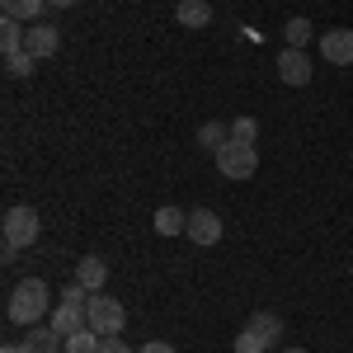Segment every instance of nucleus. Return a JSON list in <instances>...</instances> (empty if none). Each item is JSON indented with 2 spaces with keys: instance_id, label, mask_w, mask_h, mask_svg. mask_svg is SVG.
<instances>
[{
  "instance_id": "f257e3e1",
  "label": "nucleus",
  "mask_w": 353,
  "mask_h": 353,
  "mask_svg": "<svg viewBox=\"0 0 353 353\" xmlns=\"http://www.w3.org/2000/svg\"><path fill=\"white\" fill-rule=\"evenodd\" d=\"M48 301H52L48 283H43V278H24V283H14L5 316H10L14 325H38V321L48 316Z\"/></svg>"
},
{
  "instance_id": "f03ea898",
  "label": "nucleus",
  "mask_w": 353,
  "mask_h": 353,
  "mask_svg": "<svg viewBox=\"0 0 353 353\" xmlns=\"http://www.w3.org/2000/svg\"><path fill=\"white\" fill-rule=\"evenodd\" d=\"M278 334H283V321L273 311H254L236 334V353H269V344H278Z\"/></svg>"
},
{
  "instance_id": "7ed1b4c3",
  "label": "nucleus",
  "mask_w": 353,
  "mask_h": 353,
  "mask_svg": "<svg viewBox=\"0 0 353 353\" xmlns=\"http://www.w3.org/2000/svg\"><path fill=\"white\" fill-rule=\"evenodd\" d=\"M0 226H5V259H14L19 250H28V245L38 241V231H43V221H38L33 208H10Z\"/></svg>"
},
{
  "instance_id": "20e7f679",
  "label": "nucleus",
  "mask_w": 353,
  "mask_h": 353,
  "mask_svg": "<svg viewBox=\"0 0 353 353\" xmlns=\"http://www.w3.org/2000/svg\"><path fill=\"white\" fill-rule=\"evenodd\" d=\"M217 170L226 179H254V170H259V151H254V141H226L217 151Z\"/></svg>"
},
{
  "instance_id": "39448f33",
  "label": "nucleus",
  "mask_w": 353,
  "mask_h": 353,
  "mask_svg": "<svg viewBox=\"0 0 353 353\" xmlns=\"http://www.w3.org/2000/svg\"><path fill=\"white\" fill-rule=\"evenodd\" d=\"M85 316H90V330H99L104 339H109V334H123V325H128L123 301L109 297V292H94V297H90V306H85Z\"/></svg>"
},
{
  "instance_id": "423d86ee",
  "label": "nucleus",
  "mask_w": 353,
  "mask_h": 353,
  "mask_svg": "<svg viewBox=\"0 0 353 353\" xmlns=\"http://www.w3.org/2000/svg\"><path fill=\"white\" fill-rule=\"evenodd\" d=\"M321 57L330 66H353V28H325L321 33Z\"/></svg>"
},
{
  "instance_id": "0eeeda50",
  "label": "nucleus",
  "mask_w": 353,
  "mask_h": 353,
  "mask_svg": "<svg viewBox=\"0 0 353 353\" xmlns=\"http://www.w3.org/2000/svg\"><path fill=\"white\" fill-rule=\"evenodd\" d=\"M189 241L193 245H217L221 241V217L212 208H193L189 212Z\"/></svg>"
},
{
  "instance_id": "6e6552de",
  "label": "nucleus",
  "mask_w": 353,
  "mask_h": 353,
  "mask_svg": "<svg viewBox=\"0 0 353 353\" xmlns=\"http://www.w3.org/2000/svg\"><path fill=\"white\" fill-rule=\"evenodd\" d=\"M278 76H283V85H306L311 81V61H306V52H301V48H288V52L278 57Z\"/></svg>"
},
{
  "instance_id": "1a4fd4ad",
  "label": "nucleus",
  "mask_w": 353,
  "mask_h": 353,
  "mask_svg": "<svg viewBox=\"0 0 353 353\" xmlns=\"http://www.w3.org/2000/svg\"><path fill=\"white\" fill-rule=\"evenodd\" d=\"M76 283L90 288V292H104V283H109V264H104L99 254H85L81 264H76Z\"/></svg>"
},
{
  "instance_id": "9d476101",
  "label": "nucleus",
  "mask_w": 353,
  "mask_h": 353,
  "mask_svg": "<svg viewBox=\"0 0 353 353\" xmlns=\"http://www.w3.org/2000/svg\"><path fill=\"white\" fill-rule=\"evenodd\" d=\"M24 48L38 57V61H43V57H52L57 48H61V33H57V24H33V28H28V43H24Z\"/></svg>"
},
{
  "instance_id": "9b49d317",
  "label": "nucleus",
  "mask_w": 353,
  "mask_h": 353,
  "mask_svg": "<svg viewBox=\"0 0 353 353\" xmlns=\"http://www.w3.org/2000/svg\"><path fill=\"white\" fill-rule=\"evenodd\" d=\"M174 19H179V28H208L212 24V5L208 0H179Z\"/></svg>"
},
{
  "instance_id": "f8f14e48",
  "label": "nucleus",
  "mask_w": 353,
  "mask_h": 353,
  "mask_svg": "<svg viewBox=\"0 0 353 353\" xmlns=\"http://www.w3.org/2000/svg\"><path fill=\"white\" fill-rule=\"evenodd\" d=\"M61 344H66V339H61L52 325H28V334H24V353H57Z\"/></svg>"
},
{
  "instance_id": "ddd939ff",
  "label": "nucleus",
  "mask_w": 353,
  "mask_h": 353,
  "mask_svg": "<svg viewBox=\"0 0 353 353\" xmlns=\"http://www.w3.org/2000/svg\"><path fill=\"white\" fill-rule=\"evenodd\" d=\"M226 141H231V128H226V123H203V128H198V146L212 151V156H217Z\"/></svg>"
},
{
  "instance_id": "4468645a",
  "label": "nucleus",
  "mask_w": 353,
  "mask_h": 353,
  "mask_svg": "<svg viewBox=\"0 0 353 353\" xmlns=\"http://www.w3.org/2000/svg\"><path fill=\"white\" fill-rule=\"evenodd\" d=\"M156 231H161V236L189 231V212H179V208H156Z\"/></svg>"
},
{
  "instance_id": "2eb2a0df",
  "label": "nucleus",
  "mask_w": 353,
  "mask_h": 353,
  "mask_svg": "<svg viewBox=\"0 0 353 353\" xmlns=\"http://www.w3.org/2000/svg\"><path fill=\"white\" fill-rule=\"evenodd\" d=\"M24 43H28V28H19V19H5L0 24V48H5V57L24 52Z\"/></svg>"
},
{
  "instance_id": "dca6fc26",
  "label": "nucleus",
  "mask_w": 353,
  "mask_h": 353,
  "mask_svg": "<svg viewBox=\"0 0 353 353\" xmlns=\"http://www.w3.org/2000/svg\"><path fill=\"white\" fill-rule=\"evenodd\" d=\"M43 5H48V0H0L5 19H19V24H24V19H38V14H43Z\"/></svg>"
},
{
  "instance_id": "f3484780",
  "label": "nucleus",
  "mask_w": 353,
  "mask_h": 353,
  "mask_svg": "<svg viewBox=\"0 0 353 353\" xmlns=\"http://www.w3.org/2000/svg\"><path fill=\"white\" fill-rule=\"evenodd\" d=\"M99 344H104V334L99 330H76V334H66V353H99Z\"/></svg>"
},
{
  "instance_id": "a211bd4d",
  "label": "nucleus",
  "mask_w": 353,
  "mask_h": 353,
  "mask_svg": "<svg viewBox=\"0 0 353 353\" xmlns=\"http://www.w3.org/2000/svg\"><path fill=\"white\" fill-rule=\"evenodd\" d=\"M311 33H316V28H311V19H288V28H283V38H288V48H306V43H311Z\"/></svg>"
},
{
  "instance_id": "6ab92c4d",
  "label": "nucleus",
  "mask_w": 353,
  "mask_h": 353,
  "mask_svg": "<svg viewBox=\"0 0 353 353\" xmlns=\"http://www.w3.org/2000/svg\"><path fill=\"white\" fill-rule=\"evenodd\" d=\"M33 61H38V57L28 52H14V57H5V71H10V76H33Z\"/></svg>"
},
{
  "instance_id": "aec40b11",
  "label": "nucleus",
  "mask_w": 353,
  "mask_h": 353,
  "mask_svg": "<svg viewBox=\"0 0 353 353\" xmlns=\"http://www.w3.org/2000/svg\"><path fill=\"white\" fill-rule=\"evenodd\" d=\"M231 137H236V141H254V137H259V123H254V118H236V123H231Z\"/></svg>"
},
{
  "instance_id": "412c9836",
  "label": "nucleus",
  "mask_w": 353,
  "mask_h": 353,
  "mask_svg": "<svg viewBox=\"0 0 353 353\" xmlns=\"http://www.w3.org/2000/svg\"><path fill=\"white\" fill-rule=\"evenodd\" d=\"M99 353H132L128 344H123V334H109L104 344H99Z\"/></svg>"
},
{
  "instance_id": "4be33fe9",
  "label": "nucleus",
  "mask_w": 353,
  "mask_h": 353,
  "mask_svg": "<svg viewBox=\"0 0 353 353\" xmlns=\"http://www.w3.org/2000/svg\"><path fill=\"white\" fill-rule=\"evenodd\" d=\"M137 353H174V349H170L165 339H151V344H141V349H137Z\"/></svg>"
},
{
  "instance_id": "5701e85b",
  "label": "nucleus",
  "mask_w": 353,
  "mask_h": 353,
  "mask_svg": "<svg viewBox=\"0 0 353 353\" xmlns=\"http://www.w3.org/2000/svg\"><path fill=\"white\" fill-rule=\"evenodd\" d=\"M0 353H24V344H5V349H0Z\"/></svg>"
},
{
  "instance_id": "b1692460",
  "label": "nucleus",
  "mask_w": 353,
  "mask_h": 353,
  "mask_svg": "<svg viewBox=\"0 0 353 353\" xmlns=\"http://www.w3.org/2000/svg\"><path fill=\"white\" fill-rule=\"evenodd\" d=\"M48 5H57V10H66V5H76V0H48Z\"/></svg>"
},
{
  "instance_id": "393cba45",
  "label": "nucleus",
  "mask_w": 353,
  "mask_h": 353,
  "mask_svg": "<svg viewBox=\"0 0 353 353\" xmlns=\"http://www.w3.org/2000/svg\"><path fill=\"white\" fill-rule=\"evenodd\" d=\"M283 353H306V349H283Z\"/></svg>"
}]
</instances>
